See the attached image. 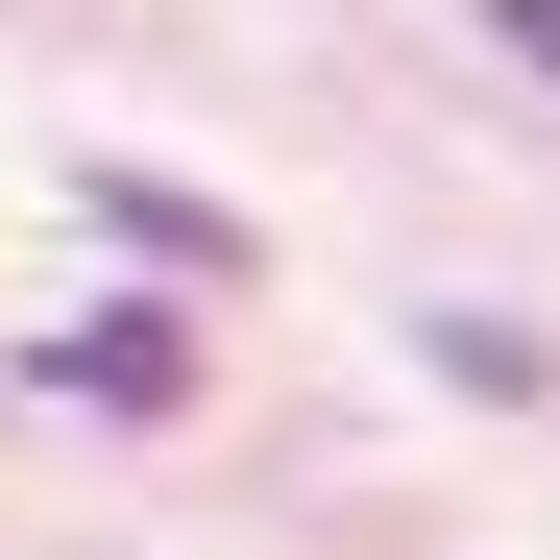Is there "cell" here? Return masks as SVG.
I'll return each mask as SVG.
<instances>
[{"mask_svg":"<svg viewBox=\"0 0 560 560\" xmlns=\"http://www.w3.org/2000/svg\"><path fill=\"white\" fill-rule=\"evenodd\" d=\"M488 49H512V73H536V98H560V0H488Z\"/></svg>","mask_w":560,"mask_h":560,"instance_id":"cell-3","label":"cell"},{"mask_svg":"<svg viewBox=\"0 0 560 560\" xmlns=\"http://www.w3.org/2000/svg\"><path fill=\"white\" fill-rule=\"evenodd\" d=\"M49 390H73V415H196V341H171V317H73Z\"/></svg>","mask_w":560,"mask_h":560,"instance_id":"cell-1","label":"cell"},{"mask_svg":"<svg viewBox=\"0 0 560 560\" xmlns=\"http://www.w3.org/2000/svg\"><path fill=\"white\" fill-rule=\"evenodd\" d=\"M98 244H147V268H196V293L244 268V220H220V196H147V171H98Z\"/></svg>","mask_w":560,"mask_h":560,"instance_id":"cell-2","label":"cell"}]
</instances>
